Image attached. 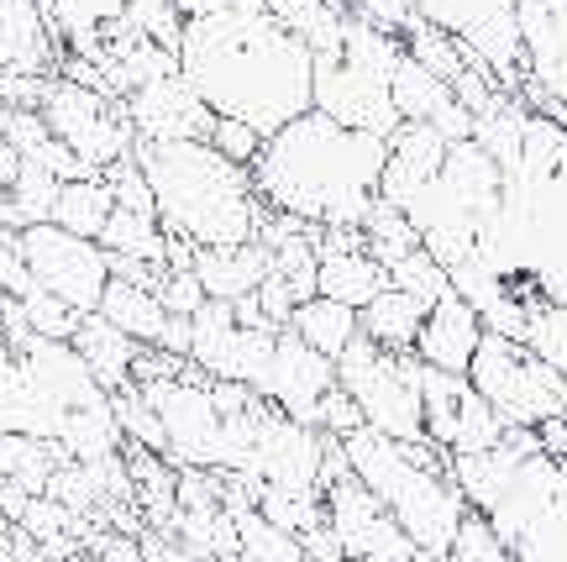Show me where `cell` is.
Here are the masks:
<instances>
[{"mask_svg":"<svg viewBox=\"0 0 567 562\" xmlns=\"http://www.w3.org/2000/svg\"><path fill=\"white\" fill-rule=\"evenodd\" d=\"M442 159H446V137L436 126H425V121H400L394 137H389L384 174H379V201L405 211L425 184L442 174Z\"/></svg>","mask_w":567,"mask_h":562,"instance_id":"15","label":"cell"},{"mask_svg":"<svg viewBox=\"0 0 567 562\" xmlns=\"http://www.w3.org/2000/svg\"><path fill=\"white\" fill-rule=\"evenodd\" d=\"M153 295L163 300V310H168V316H195V310L210 300L195 268H163V279H158V289H153Z\"/></svg>","mask_w":567,"mask_h":562,"instance_id":"34","label":"cell"},{"mask_svg":"<svg viewBox=\"0 0 567 562\" xmlns=\"http://www.w3.org/2000/svg\"><path fill=\"white\" fill-rule=\"evenodd\" d=\"M111 211H116L111 180H105V174H84V180H63L59 205H53V222H59L63 232H80V237L101 242Z\"/></svg>","mask_w":567,"mask_h":562,"instance_id":"22","label":"cell"},{"mask_svg":"<svg viewBox=\"0 0 567 562\" xmlns=\"http://www.w3.org/2000/svg\"><path fill=\"white\" fill-rule=\"evenodd\" d=\"M179 69L216 116H237L264 137L310 111L316 53L284 32L264 0L184 21Z\"/></svg>","mask_w":567,"mask_h":562,"instance_id":"1","label":"cell"},{"mask_svg":"<svg viewBox=\"0 0 567 562\" xmlns=\"http://www.w3.org/2000/svg\"><path fill=\"white\" fill-rule=\"evenodd\" d=\"M11 300H17V295H6V289H0V341H6V310H11Z\"/></svg>","mask_w":567,"mask_h":562,"instance_id":"41","label":"cell"},{"mask_svg":"<svg viewBox=\"0 0 567 562\" xmlns=\"http://www.w3.org/2000/svg\"><path fill=\"white\" fill-rule=\"evenodd\" d=\"M0 289L6 295H27V289H38L32 284V268H27V258H21V232L17 226H0Z\"/></svg>","mask_w":567,"mask_h":562,"instance_id":"35","label":"cell"},{"mask_svg":"<svg viewBox=\"0 0 567 562\" xmlns=\"http://www.w3.org/2000/svg\"><path fill=\"white\" fill-rule=\"evenodd\" d=\"M101 310L111 326H122L132 341H142V347H158V352H168V337H174V316L163 310V300L147 289V284H132V279H116L111 274V284H105L101 295Z\"/></svg>","mask_w":567,"mask_h":562,"instance_id":"19","label":"cell"},{"mask_svg":"<svg viewBox=\"0 0 567 562\" xmlns=\"http://www.w3.org/2000/svg\"><path fill=\"white\" fill-rule=\"evenodd\" d=\"M59 462H69L59 442H42V437H27V431H0V479L21 483L27 494H48Z\"/></svg>","mask_w":567,"mask_h":562,"instance_id":"23","label":"cell"},{"mask_svg":"<svg viewBox=\"0 0 567 562\" xmlns=\"http://www.w3.org/2000/svg\"><path fill=\"white\" fill-rule=\"evenodd\" d=\"M11 537H17V525L0 515V558H11Z\"/></svg>","mask_w":567,"mask_h":562,"instance_id":"40","label":"cell"},{"mask_svg":"<svg viewBox=\"0 0 567 562\" xmlns=\"http://www.w3.org/2000/svg\"><path fill=\"white\" fill-rule=\"evenodd\" d=\"M467 384L494 405L505 426H542L567 410V379L547 358H536L526 341L484 331L478 352L467 362Z\"/></svg>","mask_w":567,"mask_h":562,"instance_id":"6","label":"cell"},{"mask_svg":"<svg viewBox=\"0 0 567 562\" xmlns=\"http://www.w3.org/2000/svg\"><path fill=\"white\" fill-rule=\"evenodd\" d=\"M147 562H216L195 552V546H184L179 537H147Z\"/></svg>","mask_w":567,"mask_h":562,"instance_id":"37","label":"cell"},{"mask_svg":"<svg viewBox=\"0 0 567 562\" xmlns=\"http://www.w3.org/2000/svg\"><path fill=\"white\" fill-rule=\"evenodd\" d=\"M38 111H42V121L53 126V137H59L90 174H105L111 163H122L137 153V132H132L122 101L105 95V90H95V84L53 74L48 90H42Z\"/></svg>","mask_w":567,"mask_h":562,"instance_id":"7","label":"cell"},{"mask_svg":"<svg viewBox=\"0 0 567 562\" xmlns=\"http://www.w3.org/2000/svg\"><path fill=\"white\" fill-rule=\"evenodd\" d=\"M137 163L153 184L163 232L189 237L195 247H237L258 237L264 201L247 163H231L210 142H137Z\"/></svg>","mask_w":567,"mask_h":562,"instance_id":"3","label":"cell"},{"mask_svg":"<svg viewBox=\"0 0 567 562\" xmlns=\"http://www.w3.org/2000/svg\"><path fill=\"white\" fill-rule=\"evenodd\" d=\"M358 426H363V416H358L352 395L337 384V389L321 400V410H316V431H326V437H337V442H342L347 431H358Z\"/></svg>","mask_w":567,"mask_h":562,"instance_id":"36","label":"cell"},{"mask_svg":"<svg viewBox=\"0 0 567 562\" xmlns=\"http://www.w3.org/2000/svg\"><path fill=\"white\" fill-rule=\"evenodd\" d=\"M274 253L264 242H237V247H195V274H200L210 300H243L268 279Z\"/></svg>","mask_w":567,"mask_h":562,"instance_id":"18","label":"cell"},{"mask_svg":"<svg viewBox=\"0 0 567 562\" xmlns=\"http://www.w3.org/2000/svg\"><path fill=\"white\" fill-rule=\"evenodd\" d=\"M0 431H27L38 437V416H32V389L21 374V358L0 341Z\"/></svg>","mask_w":567,"mask_h":562,"instance_id":"30","label":"cell"},{"mask_svg":"<svg viewBox=\"0 0 567 562\" xmlns=\"http://www.w3.org/2000/svg\"><path fill=\"white\" fill-rule=\"evenodd\" d=\"M59 190H63V180L53 174V168H42V163H27V159H21V174H17V184H11L6 195H11V205H17V222L32 226V222H53Z\"/></svg>","mask_w":567,"mask_h":562,"instance_id":"28","label":"cell"},{"mask_svg":"<svg viewBox=\"0 0 567 562\" xmlns=\"http://www.w3.org/2000/svg\"><path fill=\"white\" fill-rule=\"evenodd\" d=\"M21 310H27L32 337H53V341L74 337V326H80V316H84L74 305H63L59 295H48V289H27V295H21Z\"/></svg>","mask_w":567,"mask_h":562,"instance_id":"32","label":"cell"},{"mask_svg":"<svg viewBox=\"0 0 567 562\" xmlns=\"http://www.w3.org/2000/svg\"><path fill=\"white\" fill-rule=\"evenodd\" d=\"M347 468L379 494L389 515L400 521L410 542L421 546L431 562H446V546L457 537L467 515L463 489L446 473V452L431 442H394L373 426H358L342 437Z\"/></svg>","mask_w":567,"mask_h":562,"instance_id":"4","label":"cell"},{"mask_svg":"<svg viewBox=\"0 0 567 562\" xmlns=\"http://www.w3.org/2000/svg\"><path fill=\"white\" fill-rule=\"evenodd\" d=\"M384 274H389V284H394V289L415 295V300H421L425 310H431L436 300H446V295H452V274H446V268H442L436 258H431L425 247H415V253H405V258H394V263L384 268Z\"/></svg>","mask_w":567,"mask_h":562,"instance_id":"27","label":"cell"},{"mask_svg":"<svg viewBox=\"0 0 567 562\" xmlns=\"http://www.w3.org/2000/svg\"><path fill=\"white\" fill-rule=\"evenodd\" d=\"M0 562H11V558H0Z\"/></svg>","mask_w":567,"mask_h":562,"instance_id":"42","label":"cell"},{"mask_svg":"<svg viewBox=\"0 0 567 562\" xmlns=\"http://www.w3.org/2000/svg\"><path fill=\"white\" fill-rule=\"evenodd\" d=\"M310 105L326 111L331 121H342V126L379 132V137H394V126H400V111H394L389 84L373 80V74H363V69H352L342 53H316Z\"/></svg>","mask_w":567,"mask_h":562,"instance_id":"13","label":"cell"},{"mask_svg":"<svg viewBox=\"0 0 567 562\" xmlns=\"http://www.w3.org/2000/svg\"><path fill=\"white\" fill-rule=\"evenodd\" d=\"M331 389H337V362L326 358V352H316L295 326H279L274 358H268V374L258 384V395L274 410H284L289 421L316 426V410H321V400Z\"/></svg>","mask_w":567,"mask_h":562,"instance_id":"12","label":"cell"},{"mask_svg":"<svg viewBox=\"0 0 567 562\" xmlns=\"http://www.w3.org/2000/svg\"><path fill=\"white\" fill-rule=\"evenodd\" d=\"M17 174H21V153L11 147V137L0 132V195H6V190L17 184Z\"/></svg>","mask_w":567,"mask_h":562,"instance_id":"38","label":"cell"},{"mask_svg":"<svg viewBox=\"0 0 567 562\" xmlns=\"http://www.w3.org/2000/svg\"><path fill=\"white\" fill-rule=\"evenodd\" d=\"M111 410H116V421H122L126 447H147V452H163V458H168V437H163L158 410L147 405V395H142L137 384L116 389V395H111Z\"/></svg>","mask_w":567,"mask_h":562,"instance_id":"29","label":"cell"},{"mask_svg":"<svg viewBox=\"0 0 567 562\" xmlns=\"http://www.w3.org/2000/svg\"><path fill=\"white\" fill-rule=\"evenodd\" d=\"M274 337L279 326H243L231 300H205L189 316V362L210 374V379H237V384H264L268 358H274Z\"/></svg>","mask_w":567,"mask_h":562,"instance_id":"11","label":"cell"},{"mask_svg":"<svg viewBox=\"0 0 567 562\" xmlns=\"http://www.w3.org/2000/svg\"><path fill=\"white\" fill-rule=\"evenodd\" d=\"M101 247L116 253V258H142V263H158L163 268V258H168V232H163L158 216L116 205L111 222H105V232H101Z\"/></svg>","mask_w":567,"mask_h":562,"instance_id":"24","label":"cell"},{"mask_svg":"<svg viewBox=\"0 0 567 562\" xmlns=\"http://www.w3.org/2000/svg\"><path fill=\"white\" fill-rule=\"evenodd\" d=\"M384 159L389 137L342 126L310 105L264 137V153L252 159V190L268 211L310 226H363L368 205L379 201Z\"/></svg>","mask_w":567,"mask_h":562,"instance_id":"2","label":"cell"},{"mask_svg":"<svg viewBox=\"0 0 567 562\" xmlns=\"http://www.w3.org/2000/svg\"><path fill=\"white\" fill-rule=\"evenodd\" d=\"M405 53L421 63V69H431L436 80H446V84H452L467 63H473L463 42L452 38V32H442V27H431V21H415V27L405 32Z\"/></svg>","mask_w":567,"mask_h":562,"instance_id":"26","label":"cell"},{"mask_svg":"<svg viewBox=\"0 0 567 562\" xmlns=\"http://www.w3.org/2000/svg\"><path fill=\"white\" fill-rule=\"evenodd\" d=\"M446 562H515V552H509V542L494 531L484 510H467L452 546H446Z\"/></svg>","mask_w":567,"mask_h":562,"instance_id":"31","label":"cell"},{"mask_svg":"<svg viewBox=\"0 0 567 562\" xmlns=\"http://www.w3.org/2000/svg\"><path fill=\"white\" fill-rule=\"evenodd\" d=\"M478 341H484V321H478V310L452 289L446 300H436L425 310L421 321V337H415V358L425 368H442V374H467V362L478 352Z\"/></svg>","mask_w":567,"mask_h":562,"instance_id":"16","label":"cell"},{"mask_svg":"<svg viewBox=\"0 0 567 562\" xmlns=\"http://www.w3.org/2000/svg\"><path fill=\"white\" fill-rule=\"evenodd\" d=\"M11 562H53V558H48V552H42L27 531H17V537H11Z\"/></svg>","mask_w":567,"mask_h":562,"instance_id":"39","label":"cell"},{"mask_svg":"<svg viewBox=\"0 0 567 562\" xmlns=\"http://www.w3.org/2000/svg\"><path fill=\"white\" fill-rule=\"evenodd\" d=\"M122 111L137 142H205L210 121H216V111L200 101V90L184 80V69L137 84L132 95H122Z\"/></svg>","mask_w":567,"mask_h":562,"instance_id":"14","label":"cell"},{"mask_svg":"<svg viewBox=\"0 0 567 562\" xmlns=\"http://www.w3.org/2000/svg\"><path fill=\"white\" fill-rule=\"evenodd\" d=\"M321 504H326V525L337 531L347 562H431L352 468H347L342 479L326 483Z\"/></svg>","mask_w":567,"mask_h":562,"instance_id":"10","label":"cell"},{"mask_svg":"<svg viewBox=\"0 0 567 562\" xmlns=\"http://www.w3.org/2000/svg\"><path fill=\"white\" fill-rule=\"evenodd\" d=\"M337 384H342L363 426L384 431L394 442H425V400H421V358L415 352H389L363 331L347 341L337 358Z\"/></svg>","mask_w":567,"mask_h":562,"instance_id":"5","label":"cell"},{"mask_svg":"<svg viewBox=\"0 0 567 562\" xmlns=\"http://www.w3.org/2000/svg\"><path fill=\"white\" fill-rule=\"evenodd\" d=\"M363 242H368V253L389 268L394 258H405V253L421 247V232H415V222H410L400 205L373 201L368 205V216H363Z\"/></svg>","mask_w":567,"mask_h":562,"instance_id":"25","label":"cell"},{"mask_svg":"<svg viewBox=\"0 0 567 562\" xmlns=\"http://www.w3.org/2000/svg\"><path fill=\"white\" fill-rule=\"evenodd\" d=\"M205 142H210L216 153H226L231 163H247V168H252V159L264 153V132H258V126H247V121H237V116H216Z\"/></svg>","mask_w":567,"mask_h":562,"instance_id":"33","label":"cell"},{"mask_svg":"<svg viewBox=\"0 0 567 562\" xmlns=\"http://www.w3.org/2000/svg\"><path fill=\"white\" fill-rule=\"evenodd\" d=\"M421 21L442 27L467 48V59L484 63L499 90L515 95L526 84V42H520V6L515 0H415Z\"/></svg>","mask_w":567,"mask_h":562,"instance_id":"8","label":"cell"},{"mask_svg":"<svg viewBox=\"0 0 567 562\" xmlns=\"http://www.w3.org/2000/svg\"><path fill=\"white\" fill-rule=\"evenodd\" d=\"M21 258L32 268V284L59 295L74 310H95L111 284V253L101 242L80 237V232H63L59 222H32L21 226Z\"/></svg>","mask_w":567,"mask_h":562,"instance_id":"9","label":"cell"},{"mask_svg":"<svg viewBox=\"0 0 567 562\" xmlns=\"http://www.w3.org/2000/svg\"><path fill=\"white\" fill-rule=\"evenodd\" d=\"M421 321H425V305L405 289L384 284L373 300L358 310V326H363L368 341H379L389 352H415V337H421Z\"/></svg>","mask_w":567,"mask_h":562,"instance_id":"20","label":"cell"},{"mask_svg":"<svg viewBox=\"0 0 567 562\" xmlns=\"http://www.w3.org/2000/svg\"><path fill=\"white\" fill-rule=\"evenodd\" d=\"M69 341H74V352L84 358V368L95 374V384H101L105 395H116V389L132 384V368H137L142 341H132L122 326H111L101 310H84Z\"/></svg>","mask_w":567,"mask_h":562,"instance_id":"17","label":"cell"},{"mask_svg":"<svg viewBox=\"0 0 567 562\" xmlns=\"http://www.w3.org/2000/svg\"><path fill=\"white\" fill-rule=\"evenodd\" d=\"M289 326H295L316 352H326L331 362L342 358L347 341L363 331V326H358V310L342 305V300H331V295H310V300H300L295 305V316H289Z\"/></svg>","mask_w":567,"mask_h":562,"instance_id":"21","label":"cell"}]
</instances>
